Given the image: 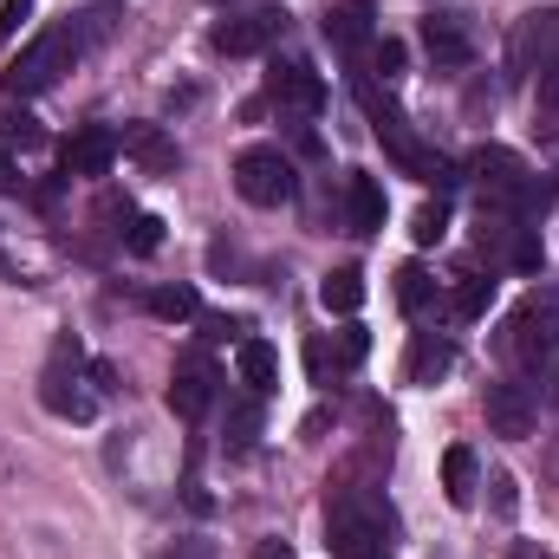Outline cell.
I'll return each instance as SVG.
<instances>
[{
    "mask_svg": "<svg viewBox=\"0 0 559 559\" xmlns=\"http://www.w3.org/2000/svg\"><path fill=\"white\" fill-rule=\"evenodd\" d=\"M332 559H391V508L371 488H338L325 508Z\"/></svg>",
    "mask_w": 559,
    "mask_h": 559,
    "instance_id": "1",
    "label": "cell"
},
{
    "mask_svg": "<svg viewBox=\"0 0 559 559\" xmlns=\"http://www.w3.org/2000/svg\"><path fill=\"white\" fill-rule=\"evenodd\" d=\"M98 397H105V391L92 384V365H85L79 338H59V345H52V365H46V378H39V404L66 423H92L98 417Z\"/></svg>",
    "mask_w": 559,
    "mask_h": 559,
    "instance_id": "2",
    "label": "cell"
},
{
    "mask_svg": "<svg viewBox=\"0 0 559 559\" xmlns=\"http://www.w3.org/2000/svg\"><path fill=\"white\" fill-rule=\"evenodd\" d=\"M79 33L72 26H46L20 59H13V72H7V92L13 98H39V92H52L59 85V72H72V59H79Z\"/></svg>",
    "mask_w": 559,
    "mask_h": 559,
    "instance_id": "3",
    "label": "cell"
},
{
    "mask_svg": "<svg viewBox=\"0 0 559 559\" xmlns=\"http://www.w3.org/2000/svg\"><path fill=\"white\" fill-rule=\"evenodd\" d=\"M508 352H514L521 365H547L559 352V286H540V293H527V299L514 306V319H508Z\"/></svg>",
    "mask_w": 559,
    "mask_h": 559,
    "instance_id": "4",
    "label": "cell"
},
{
    "mask_svg": "<svg viewBox=\"0 0 559 559\" xmlns=\"http://www.w3.org/2000/svg\"><path fill=\"white\" fill-rule=\"evenodd\" d=\"M235 189H241V202H254V209H286L293 202V163L280 156L274 143H248L241 156H235Z\"/></svg>",
    "mask_w": 559,
    "mask_h": 559,
    "instance_id": "5",
    "label": "cell"
},
{
    "mask_svg": "<svg viewBox=\"0 0 559 559\" xmlns=\"http://www.w3.org/2000/svg\"><path fill=\"white\" fill-rule=\"evenodd\" d=\"M468 169H475V182H481V202L488 209H508L514 215V202H521V189H527V163L514 156V150H501V143H481L475 156H468Z\"/></svg>",
    "mask_w": 559,
    "mask_h": 559,
    "instance_id": "6",
    "label": "cell"
},
{
    "mask_svg": "<svg viewBox=\"0 0 559 559\" xmlns=\"http://www.w3.org/2000/svg\"><path fill=\"white\" fill-rule=\"evenodd\" d=\"M488 429L501 436V442H527L534 429H540V397L521 384V378H501V384H488Z\"/></svg>",
    "mask_w": 559,
    "mask_h": 559,
    "instance_id": "7",
    "label": "cell"
},
{
    "mask_svg": "<svg viewBox=\"0 0 559 559\" xmlns=\"http://www.w3.org/2000/svg\"><path fill=\"white\" fill-rule=\"evenodd\" d=\"M280 33H286V13H280V7H254V13L222 20V26H215V46H222L228 59H254V52L274 46Z\"/></svg>",
    "mask_w": 559,
    "mask_h": 559,
    "instance_id": "8",
    "label": "cell"
},
{
    "mask_svg": "<svg viewBox=\"0 0 559 559\" xmlns=\"http://www.w3.org/2000/svg\"><path fill=\"white\" fill-rule=\"evenodd\" d=\"M209 404H215V365H209L202 352H189V358L176 365V378H169V411L182 423H202Z\"/></svg>",
    "mask_w": 559,
    "mask_h": 559,
    "instance_id": "9",
    "label": "cell"
},
{
    "mask_svg": "<svg viewBox=\"0 0 559 559\" xmlns=\"http://www.w3.org/2000/svg\"><path fill=\"white\" fill-rule=\"evenodd\" d=\"M423 52L436 59V72H462V66L475 59L468 20H462V13H423Z\"/></svg>",
    "mask_w": 559,
    "mask_h": 559,
    "instance_id": "10",
    "label": "cell"
},
{
    "mask_svg": "<svg viewBox=\"0 0 559 559\" xmlns=\"http://www.w3.org/2000/svg\"><path fill=\"white\" fill-rule=\"evenodd\" d=\"M267 98H274L286 118H312V111L325 105V85H319V72H312V66H299V59H293V66H280L274 79H267Z\"/></svg>",
    "mask_w": 559,
    "mask_h": 559,
    "instance_id": "11",
    "label": "cell"
},
{
    "mask_svg": "<svg viewBox=\"0 0 559 559\" xmlns=\"http://www.w3.org/2000/svg\"><path fill=\"white\" fill-rule=\"evenodd\" d=\"M325 39H332L338 52H365V46L378 39V7H371V0H338V7H325Z\"/></svg>",
    "mask_w": 559,
    "mask_h": 559,
    "instance_id": "12",
    "label": "cell"
},
{
    "mask_svg": "<svg viewBox=\"0 0 559 559\" xmlns=\"http://www.w3.org/2000/svg\"><path fill=\"white\" fill-rule=\"evenodd\" d=\"M59 163H66V176H105V169L118 163V138H111L105 124H85V131L66 138Z\"/></svg>",
    "mask_w": 559,
    "mask_h": 559,
    "instance_id": "13",
    "label": "cell"
},
{
    "mask_svg": "<svg viewBox=\"0 0 559 559\" xmlns=\"http://www.w3.org/2000/svg\"><path fill=\"white\" fill-rule=\"evenodd\" d=\"M345 209H352V235H378L384 228V182L378 176H365V169H352V182H345Z\"/></svg>",
    "mask_w": 559,
    "mask_h": 559,
    "instance_id": "14",
    "label": "cell"
},
{
    "mask_svg": "<svg viewBox=\"0 0 559 559\" xmlns=\"http://www.w3.org/2000/svg\"><path fill=\"white\" fill-rule=\"evenodd\" d=\"M449 365H455V338L417 332V338H411V358H404V378H411V384H436V378H449Z\"/></svg>",
    "mask_w": 559,
    "mask_h": 559,
    "instance_id": "15",
    "label": "cell"
},
{
    "mask_svg": "<svg viewBox=\"0 0 559 559\" xmlns=\"http://www.w3.org/2000/svg\"><path fill=\"white\" fill-rule=\"evenodd\" d=\"M235 365H241V384H248V397H274V384H280V352L267 345V338H241Z\"/></svg>",
    "mask_w": 559,
    "mask_h": 559,
    "instance_id": "16",
    "label": "cell"
},
{
    "mask_svg": "<svg viewBox=\"0 0 559 559\" xmlns=\"http://www.w3.org/2000/svg\"><path fill=\"white\" fill-rule=\"evenodd\" d=\"M475 488H481V462H475V449L455 442V449L442 455V495H449V508H468Z\"/></svg>",
    "mask_w": 559,
    "mask_h": 559,
    "instance_id": "17",
    "label": "cell"
},
{
    "mask_svg": "<svg viewBox=\"0 0 559 559\" xmlns=\"http://www.w3.org/2000/svg\"><path fill=\"white\" fill-rule=\"evenodd\" d=\"M118 150H124V156H138V163L150 169V176H163V169H176V143L163 138L156 124H131V131L118 138Z\"/></svg>",
    "mask_w": 559,
    "mask_h": 559,
    "instance_id": "18",
    "label": "cell"
},
{
    "mask_svg": "<svg viewBox=\"0 0 559 559\" xmlns=\"http://www.w3.org/2000/svg\"><path fill=\"white\" fill-rule=\"evenodd\" d=\"M319 299H325V312H358L365 306V274L358 267H332L319 280Z\"/></svg>",
    "mask_w": 559,
    "mask_h": 559,
    "instance_id": "19",
    "label": "cell"
},
{
    "mask_svg": "<svg viewBox=\"0 0 559 559\" xmlns=\"http://www.w3.org/2000/svg\"><path fill=\"white\" fill-rule=\"evenodd\" d=\"M156 319H169V325H182V319H195L202 312V299H195V286H156L150 299H143Z\"/></svg>",
    "mask_w": 559,
    "mask_h": 559,
    "instance_id": "20",
    "label": "cell"
},
{
    "mask_svg": "<svg viewBox=\"0 0 559 559\" xmlns=\"http://www.w3.org/2000/svg\"><path fill=\"white\" fill-rule=\"evenodd\" d=\"M254 436H261V397H241V404L228 411V449H235V455H248V449H254Z\"/></svg>",
    "mask_w": 559,
    "mask_h": 559,
    "instance_id": "21",
    "label": "cell"
},
{
    "mask_svg": "<svg viewBox=\"0 0 559 559\" xmlns=\"http://www.w3.org/2000/svg\"><path fill=\"white\" fill-rule=\"evenodd\" d=\"M429 299H436V280H429V267H417V261H411V267L397 274V306L417 319V312H429Z\"/></svg>",
    "mask_w": 559,
    "mask_h": 559,
    "instance_id": "22",
    "label": "cell"
},
{
    "mask_svg": "<svg viewBox=\"0 0 559 559\" xmlns=\"http://www.w3.org/2000/svg\"><path fill=\"white\" fill-rule=\"evenodd\" d=\"M488 306H495V280L488 274H468L455 286V312H462V319H475V312H488Z\"/></svg>",
    "mask_w": 559,
    "mask_h": 559,
    "instance_id": "23",
    "label": "cell"
},
{
    "mask_svg": "<svg viewBox=\"0 0 559 559\" xmlns=\"http://www.w3.org/2000/svg\"><path fill=\"white\" fill-rule=\"evenodd\" d=\"M411 235H417L423 248H436V241L449 235V202H442V195H436V202H423V209H417V222H411Z\"/></svg>",
    "mask_w": 559,
    "mask_h": 559,
    "instance_id": "24",
    "label": "cell"
},
{
    "mask_svg": "<svg viewBox=\"0 0 559 559\" xmlns=\"http://www.w3.org/2000/svg\"><path fill=\"white\" fill-rule=\"evenodd\" d=\"M508 267H514V274H540V228L521 222V235H514V248H508Z\"/></svg>",
    "mask_w": 559,
    "mask_h": 559,
    "instance_id": "25",
    "label": "cell"
},
{
    "mask_svg": "<svg viewBox=\"0 0 559 559\" xmlns=\"http://www.w3.org/2000/svg\"><path fill=\"white\" fill-rule=\"evenodd\" d=\"M371 72L391 85V79H404V39H371Z\"/></svg>",
    "mask_w": 559,
    "mask_h": 559,
    "instance_id": "26",
    "label": "cell"
},
{
    "mask_svg": "<svg viewBox=\"0 0 559 559\" xmlns=\"http://www.w3.org/2000/svg\"><path fill=\"white\" fill-rule=\"evenodd\" d=\"M124 248H131V254H156V248H163V222H156V215H131Z\"/></svg>",
    "mask_w": 559,
    "mask_h": 559,
    "instance_id": "27",
    "label": "cell"
},
{
    "mask_svg": "<svg viewBox=\"0 0 559 559\" xmlns=\"http://www.w3.org/2000/svg\"><path fill=\"white\" fill-rule=\"evenodd\" d=\"M481 488H488V501H495V514H501V521L521 508V495H514V475H488Z\"/></svg>",
    "mask_w": 559,
    "mask_h": 559,
    "instance_id": "28",
    "label": "cell"
},
{
    "mask_svg": "<svg viewBox=\"0 0 559 559\" xmlns=\"http://www.w3.org/2000/svg\"><path fill=\"white\" fill-rule=\"evenodd\" d=\"M534 105H540V118H554V124H559V66H547V72H540Z\"/></svg>",
    "mask_w": 559,
    "mask_h": 559,
    "instance_id": "29",
    "label": "cell"
},
{
    "mask_svg": "<svg viewBox=\"0 0 559 559\" xmlns=\"http://www.w3.org/2000/svg\"><path fill=\"white\" fill-rule=\"evenodd\" d=\"M26 13H33V0H0V46H13V33L26 26Z\"/></svg>",
    "mask_w": 559,
    "mask_h": 559,
    "instance_id": "30",
    "label": "cell"
},
{
    "mask_svg": "<svg viewBox=\"0 0 559 559\" xmlns=\"http://www.w3.org/2000/svg\"><path fill=\"white\" fill-rule=\"evenodd\" d=\"M365 352H371V338H365L358 325H345V332H338V365H365Z\"/></svg>",
    "mask_w": 559,
    "mask_h": 559,
    "instance_id": "31",
    "label": "cell"
},
{
    "mask_svg": "<svg viewBox=\"0 0 559 559\" xmlns=\"http://www.w3.org/2000/svg\"><path fill=\"white\" fill-rule=\"evenodd\" d=\"M306 358H312V378H319V384H325V371H338V358L325 352V338H312V352H306Z\"/></svg>",
    "mask_w": 559,
    "mask_h": 559,
    "instance_id": "32",
    "label": "cell"
},
{
    "mask_svg": "<svg viewBox=\"0 0 559 559\" xmlns=\"http://www.w3.org/2000/svg\"><path fill=\"white\" fill-rule=\"evenodd\" d=\"M33 138H39V124H33L26 111H20V118H7V143H33Z\"/></svg>",
    "mask_w": 559,
    "mask_h": 559,
    "instance_id": "33",
    "label": "cell"
},
{
    "mask_svg": "<svg viewBox=\"0 0 559 559\" xmlns=\"http://www.w3.org/2000/svg\"><path fill=\"white\" fill-rule=\"evenodd\" d=\"M156 559H209V540H176L169 554H156Z\"/></svg>",
    "mask_w": 559,
    "mask_h": 559,
    "instance_id": "34",
    "label": "cell"
},
{
    "mask_svg": "<svg viewBox=\"0 0 559 559\" xmlns=\"http://www.w3.org/2000/svg\"><path fill=\"white\" fill-rule=\"evenodd\" d=\"M0 195H20V169H13V156L0 150Z\"/></svg>",
    "mask_w": 559,
    "mask_h": 559,
    "instance_id": "35",
    "label": "cell"
},
{
    "mask_svg": "<svg viewBox=\"0 0 559 559\" xmlns=\"http://www.w3.org/2000/svg\"><path fill=\"white\" fill-rule=\"evenodd\" d=\"M254 559H299V554H293L286 540H261V547H254Z\"/></svg>",
    "mask_w": 559,
    "mask_h": 559,
    "instance_id": "36",
    "label": "cell"
},
{
    "mask_svg": "<svg viewBox=\"0 0 559 559\" xmlns=\"http://www.w3.org/2000/svg\"><path fill=\"white\" fill-rule=\"evenodd\" d=\"M508 559H554V554H547V547H534V540H514V554H508Z\"/></svg>",
    "mask_w": 559,
    "mask_h": 559,
    "instance_id": "37",
    "label": "cell"
}]
</instances>
